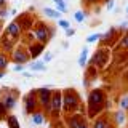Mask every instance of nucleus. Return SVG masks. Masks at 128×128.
Wrapping results in <instances>:
<instances>
[{"instance_id": "obj_1", "label": "nucleus", "mask_w": 128, "mask_h": 128, "mask_svg": "<svg viewBox=\"0 0 128 128\" xmlns=\"http://www.w3.org/2000/svg\"><path fill=\"white\" fill-rule=\"evenodd\" d=\"M106 93L102 88H93L88 93V99H86V115L88 118H96V115H99L101 112L106 109Z\"/></svg>"}, {"instance_id": "obj_2", "label": "nucleus", "mask_w": 128, "mask_h": 128, "mask_svg": "<svg viewBox=\"0 0 128 128\" xmlns=\"http://www.w3.org/2000/svg\"><path fill=\"white\" fill-rule=\"evenodd\" d=\"M80 96L75 90H67L62 91V112L66 115H70V114H77V110L80 109Z\"/></svg>"}, {"instance_id": "obj_3", "label": "nucleus", "mask_w": 128, "mask_h": 128, "mask_svg": "<svg viewBox=\"0 0 128 128\" xmlns=\"http://www.w3.org/2000/svg\"><path fill=\"white\" fill-rule=\"evenodd\" d=\"M32 34H34L35 42L42 43V45H46V43L54 37V29H53V27H50L48 24L38 21L37 24H35V27H34V30H32Z\"/></svg>"}, {"instance_id": "obj_4", "label": "nucleus", "mask_w": 128, "mask_h": 128, "mask_svg": "<svg viewBox=\"0 0 128 128\" xmlns=\"http://www.w3.org/2000/svg\"><path fill=\"white\" fill-rule=\"evenodd\" d=\"M109 58H110V48L101 46L93 53V56H91V59H90V64L94 66L98 70H102V69H106L107 64H109Z\"/></svg>"}, {"instance_id": "obj_5", "label": "nucleus", "mask_w": 128, "mask_h": 128, "mask_svg": "<svg viewBox=\"0 0 128 128\" xmlns=\"http://www.w3.org/2000/svg\"><path fill=\"white\" fill-rule=\"evenodd\" d=\"M51 94H53V90H50V88H46V86H42V88L37 90V101H38V106L42 107L43 110L50 112Z\"/></svg>"}, {"instance_id": "obj_6", "label": "nucleus", "mask_w": 128, "mask_h": 128, "mask_svg": "<svg viewBox=\"0 0 128 128\" xmlns=\"http://www.w3.org/2000/svg\"><path fill=\"white\" fill-rule=\"evenodd\" d=\"M66 125H67V128H90L86 123V118L80 112L66 115Z\"/></svg>"}, {"instance_id": "obj_7", "label": "nucleus", "mask_w": 128, "mask_h": 128, "mask_svg": "<svg viewBox=\"0 0 128 128\" xmlns=\"http://www.w3.org/2000/svg\"><path fill=\"white\" fill-rule=\"evenodd\" d=\"M24 110L27 114H34V112L38 110V101H37V90L30 91L24 96Z\"/></svg>"}, {"instance_id": "obj_8", "label": "nucleus", "mask_w": 128, "mask_h": 128, "mask_svg": "<svg viewBox=\"0 0 128 128\" xmlns=\"http://www.w3.org/2000/svg\"><path fill=\"white\" fill-rule=\"evenodd\" d=\"M3 94H2V104L5 106L6 110H11L16 107V102H18V91H11L8 90V88H3Z\"/></svg>"}, {"instance_id": "obj_9", "label": "nucleus", "mask_w": 128, "mask_h": 128, "mask_svg": "<svg viewBox=\"0 0 128 128\" xmlns=\"http://www.w3.org/2000/svg\"><path fill=\"white\" fill-rule=\"evenodd\" d=\"M62 110V91L61 90H53L51 94V104H50V112L58 117V114Z\"/></svg>"}, {"instance_id": "obj_10", "label": "nucleus", "mask_w": 128, "mask_h": 128, "mask_svg": "<svg viewBox=\"0 0 128 128\" xmlns=\"http://www.w3.org/2000/svg\"><path fill=\"white\" fill-rule=\"evenodd\" d=\"M29 59H30V56L26 48H14L11 51V61L16 64H26V62H29Z\"/></svg>"}, {"instance_id": "obj_11", "label": "nucleus", "mask_w": 128, "mask_h": 128, "mask_svg": "<svg viewBox=\"0 0 128 128\" xmlns=\"http://www.w3.org/2000/svg\"><path fill=\"white\" fill-rule=\"evenodd\" d=\"M5 34H6L10 38H13L14 42H16V40H18L19 37H21L22 30H21V26L18 24V21H16V19H14V21H11V22L6 26V29H5Z\"/></svg>"}, {"instance_id": "obj_12", "label": "nucleus", "mask_w": 128, "mask_h": 128, "mask_svg": "<svg viewBox=\"0 0 128 128\" xmlns=\"http://www.w3.org/2000/svg\"><path fill=\"white\" fill-rule=\"evenodd\" d=\"M45 50V45H42V43H38V42H32L29 48H27V53H29L30 56V59H37L40 54H42V51Z\"/></svg>"}, {"instance_id": "obj_13", "label": "nucleus", "mask_w": 128, "mask_h": 128, "mask_svg": "<svg viewBox=\"0 0 128 128\" xmlns=\"http://www.w3.org/2000/svg\"><path fill=\"white\" fill-rule=\"evenodd\" d=\"M18 24L21 26V30H27V32H30V29H32V26H34V19L30 18L29 14H21L18 19Z\"/></svg>"}, {"instance_id": "obj_14", "label": "nucleus", "mask_w": 128, "mask_h": 128, "mask_svg": "<svg viewBox=\"0 0 128 128\" xmlns=\"http://www.w3.org/2000/svg\"><path fill=\"white\" fill-rule=\"evenodd\" d=\"M91 128H114V125L109 122V117L107 115H99L93 120V125Z\"/></svg>"}, {"instance_id": "obj_15", "label": "nucleus", "mask_w": 128, "mask_h": 128, "mask_svg": "<svg viewBox=\"0 0 128 128\" xmlns=\"http://www.w3.org/2000/svg\"><path fill=\"white\" fill-rule=\"evenodd\" d=\"M0 48H3V51H13L14 50V40L10 38L5 34L2 38H0Z\"/></svg>"}, {"instance_id": "obj_16", "label": "nucleus", "mask_w": 128, "mask_h": 128, "mask_svg": "<svg viewBox=\"0 0 128 128\" xmlns=\"http://www.w3.org/2000/svg\"><path fill=\"white\" fill-rule=\"evenodd\" d=\"M115 32L117 30L112 27V29H109L106 34H101V40H99V42H101L102 45H112V42L115 40Z\"/></svg>"}, {"instance_id": "obj_17", "label": "nucleus", "mask_w": 128, "mask_h": 128, "mask_svg": "<svg viewBox=\"0 0 128 128\" xmlns=\"http://www.w3.org/2000/svg\"><path fill=\"white\" fill-rule=\"evenodd\" d=\"M98 74H99V70L96 69L94 66H91V64H86V67H85V75H83V77L88 78L90 82H93V80H96Z\"/></svg>"}, {"instance_id": "obj_18", "label": "nucleus", "mask_w": 128, "mask_h": 128, "mask_svg": "<svg viewBox=\"0 0 128 128\" xmlns=\"http://www.w3.org/2000/svg\"><path fill=\"white\" fill-rule=\"evenodd\" d=\"M30 122L34 123V125H43V122H45V112L43 110L34 112V114L30 115Z\"/></svg>"}, {"instance_id": "obj_19", "label": "nucleus", "mask_w": 128, "mask_h": 128, "mask_svg": "<svg viewBox=\"0 0 128 128\" xmlns=\"http://www.w3.org/2000/svg\"><path fill=\"white\" fill-rule=\"evenodd\" d=\"M29 69L32 72H45L46 70V64L43 61H34L32 64H29Z\"/></svg>"}, {"instance_id": "obj_20", "label": "nucleus", "mask_w": 128, "mask_h": 128, "mask_svg": "<svg viewBox=\"0 0 128 128\" xmlns=\"http://www.w3.org/2000/svg\"><path fill=\"white\" fill-rule=\"evenodd\" d=\"M43 14L46 16V18H50V19H61V13H59V11H56L54 8H43Z\"/></svg>"}, {"instance_id": "obj_21", "label": "nucleus", "mask_w": 128, "mask_h": 128, "mask_svg": "<svg viewBox=\"0 0 128 128\" xmlns=\"http://www.w3.org/2000/svg\"><path fill=\"white\" fill-rule=\"evenodd\" d=\"M88 48H83L80 51V56H78V66L80 67H86V61H88Z\"/></svg>"}, {"instance_id": "obj_22", "label": "nucleus", "mask_w": 128, "mask_h": 128, "mask_svg": "<svg viewBox=\"0 0 128 128\" xmlns=\"http://www.w3.org/2000/svg\"><path fill=\"white\" fill-rule=\"evenodd\" d=\"M114 120H115V123H117V125H123V123L126 122V114L123 110H117L114 114Z\"/></svg>"}, {"instance_id": "obj_23", "label": "nucleus", "mask_w": 128, "mask_h": 128, "mask_svg": "<svg viewBox=\"0 0 128 128\" xmlns=\"http://www.w3.org/2000/svg\"><path fill=\"white\" fill-rule=\"evenodd\" d=\"M6 125H8V128H21L19 126V120H18L16 115H8L6 117Z\"/></svg>"}, {"instance_id": "obj_24", "label": "nucleus", "mask_w": 128, "mask_h": 128, "mask_svg": "<svg viewBox=\"0 0 128 128\" xmlns=\"http://www.w3.org/2000/svg\"><path fill=\"white\" fill-rule=\"evenodd\" d=\"M51 2H53V3H54V6H56L54 10H56V11H59L61 14H62V13H66V11H67V5H66V3L62 2V0H51Z\"/></svg>"}, {"instance_id": "obj_25", "label": "nucleus", "mask_w": 128, "mask_h": 128, "mask_svg": "<svg viewBox=\"0 0 128 128\" xmlns=\"http://www.w3.org/2000/svg\"><path fill=\"white\" fill-rule=\"evenodd\" d=\"M8 62H10V58L5 53H0V70L5 72V69L8 67Z\"/></svg>"}, {"instance_id": "obj_26", "label": "nucleus", "mask_w": 128, "mask_h": 128, "mask_svg": "<svg viewBox=\"0 0 128 128\" xmlns=\"http://www.w3.org/2000/svg\"><path fill=\"white\" fill-rule=\"evenodd\" d=\"M86 16H88V13H85L83 10H78V11H75V13H74V19L77 22H83L86 19Z\"/></svg>"}, {"instance_id": "obj_27", "label": "nucleus", "mask_w": 128, "mask_h": 128, "mask_svg": "<svg viewBox=\"0 0 128 128\" xmlns=\"http://www.w3.org/2000/svg\"><path fill=\"white\" fill-rule=\"evenodd\" d=\"M118 43H120V48L128 50V32H125L122 37H118Z\"/></svg>"}, {"instance_id": "obj_28", "label": "nucleus", "mask_w": 128, "mask_h": 128, "mask_svg": "<svg viewBox=\"0 0 128 128\" xmlns=\"http://www.w3.org/2000/svg\"><path fill=\"white\" fill-rule=\"evenodd\" d=\"M118 106H120V110H123V112H125V110L128 109V94L122 96V99H120Z\"/></svg>"}, {"instance_id": "obj_29", "label": "nucleus", "mask_w": 128, "mask_h": 128, "mask_svg": "<svg viewBox=\"0 0 128 128\" xmlns=\"http://www.w3.org/2000/svg\"><path fill=\"white\" fill-rule=\"evenodd\" d=\"M58 26H59V29H62L64 32H66L67 29H70V22L69 21H66V19H59V21H58Z\"/></svg>"}, {"instance_id": "obj_30", "label": "nucleus", "mask_w": 128, "mask_h": 128, "mask_svg": "<svg viewBox=\"0 0 128 128\" xmlns=\"http://www.w3.org/2000/svg\"><path fill=\"white\" fill-rule=\"evenodd\" d=\"M101 40V34H90L86 37V43H94V42H99Z\"/></svg>"}, {"instance_id": "obj_31", "label": "nucleus", "mask_w": 128, "mask_h": 128, "mask_svg": "<svg viewBox=\"0 0 128 128\" xmlns=\"http://www.w3.org/2000/svg\"><path fill=\"white\" fill-rule=\"evenodd\" d=\"M6 117H8V110L5 109V106L2 104V101H0V120H3Z\"/></svg>"}, {"instance_id": "obj_32", "label": "nucleus", "mask_w": 128, "mask_h": 128, "mask_svg": "<svg viewBox=\"0 0 128 128\" xmlns=\"http://www.w3.org/2000/svg\"><path fill=\"white\" fill-rule=\"evenodd\" d=\"M114 8H115V0H106V10L114 11Z\"/></svg>"}, {"instance_id": "obj_33", "label": "nucleus", "mask_w": 128, "mask_h": 128, "mask_svg": "<svg viewBox=\"0 0 128 128\" xmlns=\"http://www.w3.org/2000/svg\"><path fill=\"white\" fill-rule=\"evenodd\" d=\"M51 59H53V53H50V51H46V53L43 54V62L46 64V62H50Z\"/></svg>"}, {"instance_id": "obj_34", "label": "nucleus", "mask_w": 128, "mask_h": 128, "mask_svg": "<svg viewBox=\"0 0 128 128\" xmlns=\"http://www.w3.org/2000/svg\"><path fill=\"white\" fill-rule=\"evenodd\" d=\"M99 2H101V0H83V3H85L86 6H94V5H98Z\"/></svg>"}, {"instance_id": "obj_35", "label": "nucleus", "mask_w": 128, "mask_h": 128, "mask_svg": "<svg viewBox=\"0 0 128 128\" xmlns=\"http://www.w3.org/2000/svg\"><path fill=\"white\" fill-rule=\"evenodd\" d=\"M8 14H10V13H8L6 8H2V10H0V21H3V19H5Z\"/></svg>"}, {"instance_id": "obj_36", "label": "nucleus", "mask_w": 128, "mask_h": 128, "mask_svg": "<svg viewBox=\"0 0 128 128\" xmlns=\"http://www.w3.org/2000/svg\"><path fill=\"white\" fill-rule=\"evenodd\" d=\"M13 70H14V72H22V70H24V64H14Z\"/></svg>"}, {"instance_id": "obj_37", "label": "nucleus", "mask_w": 128, "mask_h": 128, "mask_svg": "<svg viewBox=\"0 0 128 128\" xmlns=\"http://www.w3.org/2000/svg\"><path fill=\"white\" fill-rule=\"evenodd\" d=\"M72 35H75V29H72V27H70V29L66 30V37H72Z\"/></svg>"}, {"instance_id": "obj_38", "label": "nucleus", "mask_w": 128, "mask_h": 128, "mask_svg": "<svg viewBox=\"0 0 128 128\" xmlns=\"http://www.w3.org/2000/svg\"><path fill=\"white\" fill-rule=\"evenodd\" d=\"M120 29H122V30L123 29H128V21H123L122 24H120Z\"/></svg>"}, {"instance_id": "obj_39", "label": "nucleus", "mask_w": 128, "mask_h": 128, "mask_svg": "<svg viewBox=\"0 0 128 128\" xmlns=\"http://www.w3.org/2000/svg\"><path fill=\"white\" fill-rule=\"evenodd\" d=\"M6 6V0H0V10Z\"/></svg>"}, {"instance_id": "obj_40", "label": "nucleus", "mask_w": 128, "mask_h": 128, "mask_svg": "<svg viewBox=\"0 0 128 128\" xmlns=\"http://www.w3.org/2000/svg\"><path fill=\"white\" fill-rule=\"evenodd\" d=\"M3 77H5V72H2V70H0V78H3Z\"/></svg>"}, {"instance_id": "obj_41", "label": "nucleus", "mask_w": 128, "mask_h": 128, "mask_svg": "<svg viewBox=\"0 0 128 128\" xmlns=\"http://www.w3.org/2000/svg\"><path fill=\"white\" fill-rule=\"evenodd\" d=\"M62 2H64V3H66V5H67V2H69V0H62Z\"/></svg>"}, {"instance_id": "obj_42", "label": "nucleus", "mask_w": 128, "mask_h": 128, "mask_svg": "<svg viewBox=\"0 0 128 128\" xmlns=\"http://www.w3.org/2000/svg\"><path fill=\"white\" fill-rule=\"evenodd\" d=\"M126 18H128V6H126Z\"/></svg>"}, {"instance_id": "obj_43", "label": "nucleus", "mask_w": 128, "mask_h": 128, "mask_svg": "<svg viewBox=\"0 0 128 128\" xmlns=\"http://www.w3.org/2000/svg\"><path fill=\"white\" fill-rule=\"evenodd\" d=\"M0 30H2V27H0Z\"/></svg>"}]
</instances>
